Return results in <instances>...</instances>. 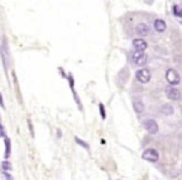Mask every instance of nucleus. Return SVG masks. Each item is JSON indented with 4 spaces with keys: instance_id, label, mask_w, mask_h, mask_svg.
<instances>
[{
    "instance_id": "ddd939ff",
    "label": "nucleus",
    "mask_w": 182,
    "mask_h": 180,
    "mask_svg": "<svg viewBox=\"0 0 182 180\" xmlns=\"http://www.w3.org/2000/svg\"><path fill=\"white\" fill-rule=\"evenodd\" d=\"M161 112H162L164 114H166V116H170V114L174 113V108L170 104H165V106H162V108H161Z\"/></svg>"
},
{
    "instance_id": "2eb2a0df",
    "label": "nucleus",
    "mask_w": 182,
    "mask_h": 180,
    "mask_svg": "<svg viewBox=\"0 0 182 180\" xmlns=\"http://www.w3.org/2000/svg\"><path fill=\"white\" fill-rule=\"evenodd\" d=\"M174 15H176L177 17H182V8H180L178 5H174Z\"/></svg>"
},
{
    "instance_id": "6ab92c4d",
    "label": "nucleus",
    "mask_w": 182,
    "mask_h": 180,
    "mask_svg": "<svg viewBox=\"0 0 182 180\" xmlns=\"http://www.w3.org/2000/svg\"><path fill=\"white\" fill-rule=\"evenodd\" d=\"M99 111H100V116H102V118L105 119V109H104L103 103H99Z\"/></svg>"
},
{
    "instance_id": "412c9836",
    "label": "nucleus",
    "mask_w": 182,
    "mask_h": 180,
    "mask_svg": "<svg viewBox=\"0 0 182 180\" xmlns=\"http://www.w3.org/2000/svg\"><path fill=\"white\" fill-rule=\"evenodd\" d=\"M0 137H3V138L6 137V134H5V129H4V127L2 126V123H0Z\"/></svg>"
},
{
    "instance_id": "39448f33",
    "label": "nucleus",
    "mask_w": 182,
    "mask_h": 180,
    "mask_svg": "<svg viewBox=\"0 0 182 180\" xmlns=\"http://www.w3.org/2000/svg\"><path fill=\"white\" fill-rule=\"evenodd\" d=\"M136 79L140 83H147L151 79V72L149 71L147 68H141L136 71Z\"/></svg>"
},
{
    "instance_id": "4be33fe9",
    "label": "nucleus",
    "mask_w": 182,
    "mask_h": 180,
    "mask_svg": "<svg viewBox=\"0 0 182 180\" xmlns=\"http://www.w3.org/2000/svg\"><path fill=\"white\" fill-rule=\"evenodd\" d=\"M0 106H2V108H5V104H4V98L2 96V92H0Z\"/></svg>"
},
{
    "instance_id": "aec40b11",
    "label": "nucleus",
    "mask_w": 182,
    "mask_h": 180,
    "mask_svg": "<svg viewBox=\"0 0 182 180\" xmlns=\"http://www.w3.org/2000/svg\"><path fill=\"white\" fill-rule=\"evenodd\" d=\"M2 175L4 176V180H13L11 174H9L8 172H2Z\"/></svg>"
},
{
    "instance_id": "0eeeda50",
    "label": "nucleus",
    "mask_w": 182,
    "mask_h": 180,
    "mask_svg": "<svg viewBox=\"0 0 182 180\" xmlns=\"http://www.w3.org/2000/svg\"><path fill=\"white\" fill-rule=\"evenodd\" d=\"M144 128L150 133V134H156L159 132V126L156 123V121L154 119H147L144 122Z\"/></svg>"
},
{
    "instance_id": "20e7f679",
    "label": "nucleus",
    "mask_w": 182,
    "mask_h": 180,
    "mask_svg": "<svg viewBox=\"0 0 182 180\" xmlns=\"http://www.w3.org/2000/svg\"><path fill=\"white\" fill-rule=\"evenodd\" d=\"M141 158L145 159V160H147V162L156 163V162L159 160V153H157L156 149L149 148V149H146V151L143 153V155H141Z\"/></svg>"
},
{
    "instance_id": "a211bd4d",
    "label": "nucleus",
    "mask_w": 182,
    "mask_h": 180,
    "mask_svg": "<svg viewBox=\"0 0 182 180\" xmlns=\"http://www.w3.org/2000/svg\"><path fill=\"white\" fill-rule=\"evenodd\" d=\"M27 124H29V131L31 133V137H35V132H34V126H32V122L27 119Z\"/></svg>"
},
{
    "instance_id": "6e6552de",
    "label": "nucleus",
    "mask_w": 182,
    "mask_h": 180,
    "mask_svg": "<svg viewBox=\"0 0 182 180\" xmlns=\"http://www.w3.org/2000/svg\"><path fill=\"white\" fill-rule=\"evenodd\" d=\"M133 46H134V48L136 50V51H144V50L147 47V44L143 39H135L133 41Z\"/></svg>"
},
{
    "instance_id": "5701e85b",
    "label": "nucleus",
    "mask_w": 182,
    "mask_h": 180,
    "mask_svg": "<svg viewBox=\"0 0 182 180\" xmlns=\"http://www.w3.org/2000/svg\"><path fill=\"white\" fill-rule=\"evenodd\" d=\"M57 133H58V134H57L58 137H62V133H61V131H59V129H58V131H57Z\"/></svg>"
},
{
    "instance_id": "1a4fd4ad",
    "label": "nucleus",
    "mask_w": 182,
    "mask_h": 180,
    "mask_svg": "<svg viewBox=\"0 0 182 180\" xmlns=\"http://www.w3.org/2000/svg\"><path fill=\"white\" fill-rule=\"evenodd\" d=\"M136 31H138V34L141 35V36H146V35H149V33H150V29H149V26H147L145 23H140V24L136 26Z\"/></svg>"
},
{
    "instance_id": "423d86ee",
    "label": "nucleus",
    "mask_w": 182,
    "mask_h": 180,
    "mask_svg": "<svg viewBox=\"0 0 182 180\" xmlns=\"http://www.w3.org/2000/svg\"><path fill=\"white\" fill-rule=\"evenodd\" d=\"M165 93H166L167 98L171 99V101H177V99H180V97H181L180 91L177 88L172 87V86H167L165 88Z\"/></svg>"
},
{
    "instance_id": "f8f14e48",
    "label": "nucleus",
    "mask_w": 182,
    "mask_h": 180,
    "mask_svg": "<svg viewBox=\"0 0 182 180\" xmlns=\"http://www.w3.org/2000/svg\"><path fill=\"white\" fill-rule=\"evenodd\" d=\"M134 109H135V112L136 113H143L144 112V109H145V106H144V103L141 102V101H135L134 102Z\"/></svg>"
},
{
    "instance_id": "f03ea898",
    "label": "nucleus",
    "mask_w": 182,
    "mask_h": 180,
    "mask_svg": "<svg viewBox=\"0 0 182 180\" xmlns=\"http://www.w3.org/2000/svg\"><path fill=\"white\" fill-rule=\"evenodd\" d=\"M166 79H167V82L170 83V86H177L181 81V77L178 75V72L176 71L175 68H168L167 71H166Z\"/></svg>"
},
{
    "instance_id": "f3484780",
    "label": "nucleus",
    "mask_w": 182,
    "mask_h": 180,
    "mask_svg": "<svg viewBox=\"0 0 182 180\" xmlns=\"http://www.w3.org/2000/svg\"><path fill=\"white\" fill-rule=\"evenodd\" d=\"M67 79H68V82H69V87H71V89H73V88H74V79H73V76L69 73V75L67 76Z\"/></svg>"
},
{
    "instance_id": "f257e3e1",
    "label": "nucleus",
    "mask_w": 182,
    "mask_h": 180,
    "mask_svg": "<svg viewBox=\"0 0 182 180\" xmlns=\"http://www.w3.org/2000/svg\"><path fill=\"white\" fill-rule=\"evenodd\" d=\"M0 56H2L3 64L5 71H8V67L10 64V55H9V46H8V39L4 36L3 37V44L0 45Z\"/></svg>"
},
{
    "instance_id": "9b49d317",
    "label": "nucleus",
    "mask_w": 182,
    "mask_h": 180,
    "mask_svg": "<svg viewBox=\"0 0 182 180\" xmlns=\"http://www.w3.org/2000/svg\"><path fill=\"white\" fill-rule=\"evenodd\" d=\"M4 143H5V158L8 159L11 153V143H10V139L8 137L4 138Z\"/></svg>"
},
{
    "instance_id": "7ed1b4c3",
    "label": "nucleus",
    "mask_w": 182,
    "mask_h": 180,
    "mask_svg": "<svg viewBox=\"0 0 182 180\" xmlns=\"http://www.w3.org/2000/svg\"><path fill=\"white\" fill-rule=\"evenodd\" d=\"M131 60L133 62L138 66H144L147 62V55L144 54V51H135L131 55Z\"/></svg>"
},
{
    "instance_id": "9d476101",
    "label": "nucleus",
    "mask_w": 182,
    "mask_h": 180,
    "mask_svg": "<svg viewBox=\"0 0 182 180\" xmlns=\"http://www.w3.org/2000/svg\"><path fill=\"white\" fill-rule=\"evenodd\" d=\"M154 27H155V30L157 33H164L166 30V23L161 19H156L154 21Z\"/></svg>"
},
{
    "instance_id": "4468645a",
    "label": "nucleus",
    "mask_w": 182,
    "mask_h": 180,
    "mask_svg": "<svg viewBox=\"0 0 182 180\" xmlns=\"http://www.w3.org/2000/svg\"><path fill=\"white\" fill-rule=\"evenodd\" d=\"M74 141H76V143H77L78 145L83 147L84 149H87V151H89V145H88V144H87V143H86L84 141H82V139H79L78 137H76V138H74Z\"/></svg>"
},
{
    "instance_id": "dca6fc26",
    "label": "nucleus",
    "mask_w": 182,
    "mask_h": 180,
    "mask_svg": "<svg viewBox=\"0 0 182 180\" xmlns=\"http://www.w3.org/2000/svg\"><path fill=\"white\" fill-rule=\"evenodd\" d=\"M2 169H3V172L11 170V164H10L8 160H4V162L2 163Z\"/></svg>"
}]
</instances>
